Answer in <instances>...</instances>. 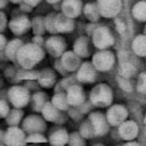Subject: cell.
<instances>
[{
  "label": "cell",
  "instance_id": "obj_1",
  "mask_svg": "<svg viewBox=\"0 0 146 146\" xmlns=\"http://www.w3.org/2000/svg\"><path fill=\"white\" fill-rule=\"evenodd\" d=\"M46 57L43 47L33 42L23 43L16 55V65L22 68H34Z\"/></svg>",
  "mask_w": 146,
  "mask_h": 146
},
{
  "label": "cell",
  "instance_id": "obj_2",
  "mask_svg": "<svg viewBox=\"0 0 146 146\" xmlns=\"http://www.w3.org/2000/svg\"><path fill=\"white\" fill-rule=\"evenodd\" d=\"M113 89L107 83H97L89 91V100L95 108H106L113 103Z\"/></svg>",
  "mask_w": 146,
  "mask_h": 146
},
{
  "label": "cell",
  "instance_id": "obj_3",
  "mask_svg": "<svg viewBox=\"0 0 146 146\" xmlns=\"http://www.w3.org/2000/svg\"><path fill=\"white\" fill-rule=\"evenodd\" d=\"M7 98L13 107L24 108L30 104L31 91L24 84L15 83L7 90Z\"/></svg>",
  "mask_w": 146,
  "mask_h": 146
},
{
  "label": "cell",
  "instance_id": "obj_4",
  "mask_svg": "<svg viewBox=\"0 0 146 146\" xmlns=\"http://www.w3.org/2000/svg\"><path fill=\"white\" fill-rule=\"evenodd\" d=\"M90 36V42L97 49H110L115 42L113 32L105 25H97Z\"/></svg>",
  "mask_w": 146,
  "mask_h": 146
},
{
  "label": "cell",
  "instance_id": "obj_5",
  "mask_svg": "<svg viewBox=\"0 0 146 146\" xmlns=\"http://www.w3.org/2000/svg\"><path fill=\"white\" fill-rule=\"evenodd\" d=\"M116 57L111 49H98L91 57V63L98 72H107L115 65Z\"/></svg>",
  "mask_w": 146,
  "mask_h": 146
},
{
  "label": "cell",
  "instance_id": "obj_6",
  "mask_svg": "<svg viewBox=\"0 0 146 146\" xmlns=\"http://www.w3.org/2000/svg\"><path fill=\"white\" fill-rule=\"evenodd\" d=\"M43 49L51 57L58 58L67 49V43H66V40L64 39V36H62L60 34H58V33L50 34V36L44 39Z\"/></svg>",
  "mask_w": 146,
  "mask_h": 146
},
{
  "label": "cell",
  "instance_id": "obj_7",
  "mask_svg": "<svg viewBox=\"0 0 146 146\" xmlns=\"http://www.w3.org/2000/svg\"><path fill=\"white\" fill-rule=\"evenodd\" d=\"M40 113H41V116L47 122H51V123H55V124H58V125H63L68 119L66 112L59 111L57 107H55L51 104L50 100L46 102V104L42 106Z\"/></svg>",
  "mask_w": 146,
  "mask_h": 146
},
{
  "label": "cell",
  "instance_id": "obj_8",
  "mask_svg": "<svg viewBox=\"0 0 146 146\" xmlns=\"http://www.w3.org/2000/svg\"><path fill=\"white\" fill-rule=\"evenodd\" d=\"M106 108L107 110L105 112V116L111 127H117L120 123H122L129 116L128 108L122 104H113L112 103Z\"/></svg>",
  "mask_w": 146,
  "mask_h": 146
},
{
  "label": "cell",
  "instance_id": "obj_9",
  "mask_svg": "<svg viewBox=\"0 0 146 146\" xmlns=\"http://www.w3.org/2000/svg\"><path fill=\"white\" fill-rule=\"evenodd\" d=\"M87 117L88 120L91 122L92 127H94V130H95V133H96V137H103L105 135L108 133L110 131V123L107 122L106 120V116H105V113L102 112V111H91L87 114Z\"/></svg>",
  "mask_w": 146,
  "mask_h": 146
},
{
  "label": "cell",
  "instance_id": "obj_10",
  "mask_svg": "<svg viewBox=\"0 0 146 146\" xmlns=\"http://www.w3.org/2000/svg\"><path fill=\"white\" fill-rule=\"evenodd\" d=\"M21 124V128L26 135L33 132H44L47 130V121L39 114H30L26 117H23Z\"/></svg>",
  "mask_w": 146,
  "mask_h": 146
},
{
  "label": "cell",
  "instance_id": "obj_11",
  "mask_svg": "<svg viewBox=\"0 0 146 146\" xmlns=\"http://www.w3.org/2000/svg\"><path fill=\"white\" fill-rule=\"evenodd\" d=\"M97 74H98V71L95 68L92 63L89 60L81 62L80 66L74 72V75H75L78 82L81 84L94 83L97 80Z\"/></svg>",
  "mask_w": 146,
  "mask_h": 146
},
{
  "label": "cell",
  "instance_id": "obj_12",
  "mask_svg": "<svg viewBox=\"0 0 146 146\" xmlns=\"http://www.w3.org/2000/svg\"><path fill=\"white\" fill-rule=\"evenodd\" d=\"M99 14L104 18H114L116 17L121 10L123 2L122 0H95Z\"/></svg>",
  "mask_w": 146,
  "mask_h": 146
},
{
  "label": "cell",
  "instance_id": "obj_13",
  "mask_svg": "<svg viewBox=\"0 0 146 146\" xmlns=\"http://www.w3.org/2000/svg\"><path fill=\"white\" fill-rule=\"evenodd\" d=\"M7 26L9 27L10 32L14 35L19 36L31 30V18L25 14L13 15V17L8 22Z\"/></svg>",
  "mask_w": 146,
  "mask_h": 146
},
{
  "label": "cell",
  "instance_id": "obj_14",
  "mask_svg": "<svg viewBox=\"0 0 146 146\" xmlns=\"http://www.w3.org/2000/svg\"><path fill=\"white\" fill-rule=\"evenodd\" d=\"M25 137L26 133L24 130L18 125H8L7 130L5 131L3 143L7 146H18L25 145Z\"/></svg>",
  "mask_w": 146,
  "mask_h": 146
},
{
  "label": "cell",
  "instance_id": "obj_15",
  "mask_svg": "<svg viewBox=\"0 0 146 146\" xmlns=\"http://www.w3.org/2000/svg\"><path fill=\"white\" fill-rule=\"evenodd\" d=\"M115 128H116V131H117L120 139H122L124 141L136 139L139 135V125L133 120L127 119Z\"/></svg>",
  "mask_w": 146,
  "mask_h": 146
},
{
  "label": "cell",
  "instance_id": "obj_16",
  "mask_svg": "<svg viewBox=\"0 0 146 146\" xmlns=\"http://www.w3.org/2000/svg\"><path fill=\"white\" fill-rule=\"evenodd\" d=\"M65 95H66V99H67L70 106H79L87 99L86 91H84L82 84L79 82L70 86L65 90Z\"/></svg>",
  "mask_w": 146,
  "mask_h": 146
},
{
  "label": "cell",
  "instance_id": "obj_17",
  "mask_svg": "<svg viewBox=\"0 0 146 146\" xmlns=\"http://www.w3.org/2000/svg\"><path fill=\"white\" fill-rule=\"evenodd\" d=\"M82 0H62L59 2V11L67 17L78 18L82 14Z\"/></svg>",
  "mask_w": 146,
  "mask_h": 146
},
{
  "label": "cell",
  "instance_id": "obj_18",
  "mask_svg": "<svg viewBox=\"0 0 146 146\" xmlns=\"http://www.w3.org/2000/svg\"><path fill=\"white\" fill-rule=\"evenodd\" d=\"M58 58H59L63 67L68 73H74L82 62V58L80 56H78L73 50H67V49Z\"/></svg>",
  "mask_w": 146,
  "mask_h": 146
},
{
  "label": "cell",
  "instance_id": "obj_19",
  "mask_svg": "<svg viewBox=\"0 0 146 146\" xmlns=\"http://www.w3.org/2000/svg\"><path fill=\"white\" fill-rule=\"evenodd\" d=\"M55 29L58 34H66L71 33L75 29V19L65 16L64 14L56 13L55 16Z\"/></svg>",
  "mask_w": 146,
  "mask_h": 146
},
{
  "label": "cell",
  "instance_id": "obj_20",
  "mask_svg": "<svg viewBox=\"0 0 146 146\" xmlns=\"http://www.w3.org/2000/svg\"><path fill=\"white\" fill-rule=\"evenodd\" d=\"M48 143H50L51 145H58V146H63L67 144L68 140V132L67 130L63 127V125H58L56 124L55 127H52L47 136Z\"/></svg>",
  "mask_w": 146,
  "mask_h": 146
},
{
  "label": "cell",
  "instance_id": "obj_21",
  "mask_svg": "<svg viewBox=\"0 0 146 146\" xmlns=\"http://www.w3.org/2000/svg\"><path fill=\"white\" fill-rule=\"evenodd\" d=\"M36 82L39 83V86L41 88H43V89H50L57 82V73L55 72L54 68H49V67L42 68L38 73Z\"/></svg>",
  "mask_w": 146,
  "mask_h": 146
},
{
  "label": "cell",
  "instance_id": "obj_22",
  "mask_svg": "<svg viewBox=\"0 0 146 146\" xmlns=\"http://www.w3.org/2000/svg\"><path fill=\"white\" fill-rule=\"evenodd\" d=\"M81 58H88L90 56V38L88 35H81L75 39L73 42L72 49Z\"/></svg>",
  "mask_w": 146,
  "mask_h": 146
},
{
  "label": "cell",
  "instance_id": "obj_23",
  "mask_svg": "<svg viewBox=\"0 0 146 146\" xmlns=\"http://www.w3.org/2000/svg\"><path fill=\"white\" fill-rule=\"evenodd\" d=\"M23 43L24 42L19 38H14V39L7 41V43L3 48V52H5L6 58L8 60H10L11 63L16 64V55H17V51Z\"/></svg>",
  "mask_w": 146,
  "mask_h": 146
},
{
  "label": "cell",
  "instance_id": "obj_24",
  "mask_svg": "<svg viewBox=\"0 0 146 146\" xmlns=\"http://www.w3.org/2000/svg\"><path fill=\"white\" fill-rule=\"evenodd\" d=\"M131 49L138 57H146V34H137L131 42Z\"/></svg>",
  "mask_w": 146,
  "mask_h": 146
},
{
  "label": "cell",
  "instance_id": "obj_25",
  "mask_svg": "<svg viewBox=\"0 0 146 146\" xmlns=\"http://www.w3.org/2000/svg\"><path fill=\"white\" fill-rule=\"evenodd\" d=\"M82 14L83 16L89 21V22H95L97 23L102 16L99 14V10L97 8L96 1H89L87 3H83V8H82Z\"/></svg>",
  "mask_w": 146,
  "mask_h": 146
},
{
  "label": "cell",
  "instance_id": "obj_26",
  "mask_svg": "<svg viewBox=\"0 0 146 146\" xmlns=\"http://www.w3.org/2000/svg\"><path fill=\"white\" fill-rule=\"evenodd\" d=\"M47 100H49V98H48V95L44 91H41V90L34 91L31 95V98H30V103H31L32 110L34 112H36V113H40L42 106L46 104Z\"/></svg>",
  "mask_w": 146,
  "mask_h": 146
},
{
  "label": "cell",
  "instance_id": "obj_27",
  "mask_svg": "<svg viewBox=\"0 0 146 146\" xmlns=\"http://www.w3.org/2000/svg\"><path fill=\"white\" fill-rule=\"evenodd\" d=\"M132 17L140 23H146V0L137 1L131 8Z\"/></svg>",
  "mask_w": 146,
  "mask_h": 146
},
{
  "label": "cell",
  "instance_id": "obj_28",
  "mask_svg": "<svg viewBox=\"0 0 146 146\" xmlns=\"http://www.w3.org/2000/svg\"><path fill=\"white\" fill-rule=\"evenodd\" d=\"M24 117V111L22 108H10L9 112L7 113V115L5 116L6 119V123L8 125H19L22 120Z\"/></svg>",
  "mask_w": 146,
  "mask_h": 146
},
{
  "label": "cell",
  "instance_id": "obj_29",
  "mask_svg": "<svg viewBox=\"0 0 146 146\" xmlns=\"http://www.w3.org/2000/svg\"><path fill=\"white\" fill-rule=\"evenodd\" d=\"M50 102L51 104L57 107L59 111L62 112H66L70 107L68 105V102L66 99V95H65V91H59V92H54L52 97L50 98Z\"/></svg>",
  "mask_w": 146,
  "mask_h": 146
},
{
  "label": "cell",
  "instance_id": "obj_30",
  "mask_svg": "<svg viewBox=\"0 0 146 146\" xmlns=\"http://www.w3.org/2000/svg\"><path fill=\"white\" fill-rule=\"evenodd\" d=\"M80 135L87 140V139H92L96 137V133H95V130H94V127L91 124V122L88 120V117L86 119H82L80 121V124H79V130Z\"/></svg>",
  "mask_w": 146,
  "mask_h": 146
},
{
  "label": "cell",
  "instance_id": "obj_31",
  "mask_svg": "<svg viewBox=\"0 0 146 146\" xmlns=\"http://www.w3.org/2000/svg\"><path fill=\"white\" fill-rule=\"evenodd\" d=\"M31 30L33 34H40L43 35L46 33L44 29V16L36 15L31 18Z\"/></svg>",
  "mask_w": 146,
  "mask_h": 146
},
{
  "label": "cell",
  "instance_id": "obj_32",
  "mask_svg": "<svg viewBox=\"0 0 146 146\" xmlns=\"http://www.w3.org/2000/svg\"><path fill=\"white\" fill-rule=\"evenodd\" d=\"M39 71L34 68H17V82L27 81V80H36Z\"/></svg>",
  "mask_w": 146,
  "mask_h": 146
},
{
  "label": "cell",
  "instance_id": "obj_33",
  "mask_svg": "<svg viewBox=\"0 0 146 146\" xmlns=\"http://www.w3.org/2000/svg\"><path fill=\"white\" fill-rule=\"evenodd\" d=\"M55 16H56L55 11H51L44 16V29H46V32H48L49 34L57 33L55 29Z\"/></svg>",
  "mask_w": 146,
  "mask_h": 146
},
{
  "label": "cell",
  "instance_id": "obj_34",
  "mask_svg": "<svg viewBox=\"0 0 146 146\" xmlns=\"http://www.w3.org/2000/svg\"><path fill=\"white\" fill-rule=\"evenodd\" d=\"M67 144L71 146H84L87 144L86 139L80 135L79 131H73L68 133V140Z\"/></svg>",
  "mask_w": 146,
  "mask_h": 146
},
{
  "label": "cell",
  "instance_id": "obj_35",
  "mask_svg": "<svg viewBox=\"0 0 146 146\" xmlns=\"http://www.w3.org/2000/svg\"><path fill=\"white\" fill-rule=\"evenodd\" d=\"M3 75L8 81H10L13 83H18L17 82V66H16V64L7 66L3 71Z\"/></svg>",
  "mask_w": 146,
  "mask_h": 146
},
{
  "label": "cell",
  "instance_id": "obj_36",
  "mask_svg": "<svg viewBox=\"0 0 146 146\" xmlns=\"http://www.w3.org/2000/svg\"><path fill=\"white\" fill-rule=\"evenodd\" d=\"M25 143H48V139L43 135V132H33L26 135Z\"/></svg>",
  "mask_w": 146,
  "mask_h": 146
},
{
  "label": "cell",
  "instance_id": "obj_37",
  "mask_svg": "<svg viewBox=\"0 0 146 146\" xmlns=\"http://www.w3.org/2000/svg\"><path fill=\"white\" fill-rule=\"evenodd\" d=\"M136 89L139 94L146 96V71L139 73L137 78V83H136Z\"/></svg>",
  "mask_w": 146,
  "mask_h": 146
},
{
  "label": "cell",
  "instance_id": "obj_38",
  "mask_svg": "<svg viewBox=\"0 0 146 146\" xmlns=\"http://www.w3.org/2000/svg\"><path fill=\"white\" fill-rule=\"evenodd\" d=\"M66 114L70 119L74 120L75 122H80L83 119V114L80 112V110L78 108V106H70L68 110L66 111Z\"/></svg>",
  "mask_w": 146,
  "mask_h": 146
},
{
  "label": "cell",
  "instance_id": "obj_39",
  "mask_svg": "<svg viewBox=\"0 0 146 146\" xmlns=\"http://www.w3.org/2000/svg\"><path fill=\"white\" fill-rule=\"evenodd\" d=\"M59 82V84L62 86V88L64 89V90H66L70 86H72V84H74V83H78V80H76V78H75V75L74 74H67V75H64L63 76V79L60 80V81H58Z\"/></svg>",
  "mask_w": 146,
  "mask_h": 146
},
{
  "label": "cell",
  "instance_id": "obj_40",
  "mask_svg": "<svg viewBox=\"0 0 146 146\" xmlns=\"http://www.w3.org/2000/svg\"><path fill=\"white\" fill-rule=\"evenodd\" d=\"M78 108L80 110V112H81L83 115H87V114H88L89 112H91L95 107L92 106V104L90 103V100H89V99H86L82 104H80V105L78 106Z\"/></svg>",
  "mask_w": 146,
  "mask_h": 146
},
{
  "label": "cell",
  "instance_id": "obj_41",
  "mask_svg": "<svg viewBox=\"0 0 146 146\" xmlns=\"http://www.w3.org/2000/svg\"><path fill=\"white\" fill-rule=\"evenodd\" d=\"M54 70H55V72H56V73L60 74L62 76H64V75H67V74H68V72L63 67V65H62V63H60L59 58H55V62H54Z\"/></svg>",
  "mask_w": 146,
  "mask_h": 146
},
{
  "label": "cell",
  "instance_id": "obj_42",
  "mask_svg": "<svg viewBox=\"0 0 146 146\" xmlns=\"http://www.w3.org/2000/svg\"><path fill=\"white\" fill-rule=\"evenodd\" d=\"M10 107H9V103L5 99L0 97V117H5L7 115V113L9 112Z\"/></svg>",
  "mask_w": 146,
  "mask_h": 146
},
{
  "label": "cell",
  "instance_id": "obj_43",
  "mask_svg": "<svg viewBox=\"0 0 146 146\" xmlns=\"http://www.w3.org/2000/svg\"><path fill=\"white\" fill-rule=\"evenodd\" d=\"M24 86L30 91H36V90H39V87H40L39 83L36 82V80H27V81H25Z\"/></svg>",
  "mask_w": 146,
  "mask_h": 146
},
{
  "label": "cell",
  "instance_id": "obj_44",
  "mask_svg": "<svg viewBox=\"0 0 146 146\" xmlns=\"http://www.w3.org/2000/svg\"><path fill=\"white\" fill-rule=\"evenodd\" d=\"M7 24H8L7 16H6V14L2 10H0V32H3L6 30Z\"/></svg>",
  "mask_w": 146,
  "mask_h": 146
},
{
  "label": "cell",
  "instance_id": "obj_45",
  "mask_svg": "<svg viewBox=\"0 0 146 146\" xmlns=\"http://www.w3.org/2000/svg\"><path fill=\"white\" fill-rule=\"evenodd\" d=\"M31 42H33V43H35V44H38V46L43 47V44H44V38H43V35L34 34L33 38H32V41H31Z\"/></svg>",
  "mask_w": 146,
  "mask_h": 146
},
{
  "label": "cell",
  "instance_id": "obj_46",
  "mask_svg": "<svg viewBox=\"0 0 146 146\" xmlns=\"http://www.w3.org/2000/svg\"><path fill=\"white\" fill-rule=\"evenodd\" d=\"M18 5H19V10L23 11V13H31L33 10V8L31 6H29V5L24 3V2H19Z\"/></svg>",
  "mask_w": 146,
  "mask_h": 146
},
{
  "label": "cell",
  "instance_id": "obj_47",
  "mask_svg": "<svg viewBox=\"0 0 146 146\" xmlns=\"http://www.w3.org/2000/svg\"><path fill=\"white\" fill-rule=\"evenodd\" d=\"M97 23H95V22H89V24L87 25V33H88V35L90 36L91 35V33L95 31V29L97 27Z\"/></svg>",
  "mask_w": 146,
  "mask_h": 146
},
{
  "label": "cell",
  "instance_id": "obj_48",
  "mask_svg": "<svg viewBox=\"0 0 146 146\" xmlns=\"http://www.w3.org/2000/svg\"><path fill=\"white\" fill-rule=\"evenodd\" d=\"M41 1H42V0H22V2H24V3L29 5V6H31L32 8H34V7H36V6H39Z\"/></svg>",
  "mask_w": 146,
  "mask_h": 146
},
{
  "label": "cell",
  "instance_id": "obj_49",
  "mask_svg": "<svg viewBox=\"0 0 146 146\" xmlns=\"http://www.w3.org/2000/svg\"><path fill=\"white\" fill-rule=\"evenodd\" d=\"M6 43H7V38L2 34V32H0V50H3Z\"/></svg>",
  "mask_w": 146,
  "mask_h": 146
},
{
  "label": "cell",
  "instance_id": "obj_50",
  "mask_svg": "<svg viewBox=\"0 0 146 146\" xmlns=\"http://www.w3.org/2000/svg\"><path fill=\"white\" fill-rule=\"evenodd\" d=\"M124 145H127V146H131V145H136V146H138L139 143H138L137 140H135V139H131V140H127V141H124Z\"/></svg>",
  "mask_w": 146,
  "mask_h": 146
},
{
  "label": "cell",
  "instance_id": "obj_51",
  "mask_svg": "<svg viewBox=\"0 0 146 146\" xmlns=\"http://www.w3.org/2000/svg\"><path fill=\"white\" fill-rule=\"evenodd\" d=\"M8 2H9V0H0V10L3 9L8 5Z\"/></svg>",
  "mask_w": 146,
  "mask_h": 146
},
{
  "label": "cell",
  "instance_id": "obj_52",
  "mask_svg": "<svg viewBox=\"0 0 146 146\" xmlns=\"http://www.w3.org/2000/svg\"><path fill=\"white\" fill-rule=\"evenodd\" d=\"M3 136H5V131L0 129V146L1 145H5V143H3Z\"/></svg>",
  "mask_w": 146,
  "mask_h": 146
},
{
  "label": "cell",
  "instance_id": "obj_53",
  "mask_svg": "<svg viewBox=\"0 0 146 146\" xmlns=\"http://www.w3.org/2000/svg\"><path fill=\"white\" fill-rule=\"evenodd\" d=\"M46 2H48V3H50V5H55V3H59L62 0H44Z\"/></svg>",
  "mask_w": 146,
  "mask_h": 146
},
{
  "label": "cell",
  "instance_id": "obj_54",
  "mask_svg": "<svg viewBox=\"0 0 146 146\" xmlns=\"http://www.w3.org/2000/svg\"><path fill=\"white\" fill-rule=\"evenodd\" d=\"M10 2H13V3H15V5H18L19 2H22V0H9Z\"/></svg>",
  "mask_w": 146,
  "mask_h": 146
},
{
  "label": "cell",
  "instance_id": "obj_55",
  "mask_svg": "<svg viewBox=\"0 0 146 146\" xmlns=\"http://www.w3.org/2000/svg\"><path fill=\"white\" fill-rule=\"evenodd\" d=\"M144 124L146 125V112H145V115H144Z\"/></svg>",
  "mask_w": 146,
  "mask_h": 146
},
{
  "label": "cell",
  "instance_id": "obj_56",
  "mask_svg": "<svg viewBox=\"0 0 146 146\" xmlns=\"http://www.w3.org/2000/svg\"><path fill=\"white\" fill-rule=\"evenodd\" d=\"M1 84H2V79H1V76H0V88H1Z\"/></svg>",
  "mask_w": 146,
  "mask_h": 146
},
{
  "label": "cell",
  "instance_id": "obj_57",
  "mask_svg": "<svg viewBox=\"0 0 146 146\" xmlns=\"http://www.w3.org/2000/svg\"><path fill=\"white\" fill-rule=\"evenodd\" d=\"M144 34H146V25H145V27H144V32H143Z\"/></svg>",
  "mask_w": 146,
  "mask_h": 146
},
{
  "label": "cell",
  "instance_id": "obj_58",
  "mask_svg": "<svg viewBox=\"0 0 146 146\" xmlns=\"http://www.w3.org/2000/svg\"><path fill=\"white\" fill-rule=\"evenodd\" d=\"M145 60H146V57H145Z\"/></svg>",
  "mask_w": 146,
  "mask_h": 146
}]
</instances>
